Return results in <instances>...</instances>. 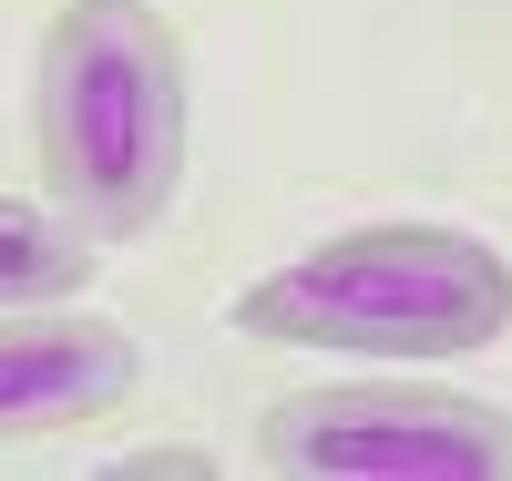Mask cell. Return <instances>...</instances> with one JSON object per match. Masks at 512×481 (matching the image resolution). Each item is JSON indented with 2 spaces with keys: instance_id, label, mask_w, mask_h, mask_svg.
Segmentation results:
<instances>
[{
  "instance_id": "6da1fadb",
  "label": "cell",
  "mask_w": 512,
  "mask_h": 481,
  "mask_svg": "<svg viewBox=\"0 0 512 481\" xmlns=\"http://www.w3.org/2000/svg\"><path fill=\"white\" fill-rule=\"evenodd\" d=\"M31 154L72 226L144 236L185 185V41L144 0H62L31 52Z\"/></svg>"
},
{
  "instance_id": "7a4b0ae2",
  "label": "cell",
  "mask_w": 512,
  "mask_h": 481,
  "mask_svg": "<svg viewBox=\"0 0 512 481\" xmlns=\"http://www.w3.org/2000/svg\"><path fill=\"white\" fill-rule=\"evenodd\" d=\"M246 338L277 348H349V359H472L512 328V256L472 226H349L277 277H256L236 308Z\"/></svg>"
},
{
  "instance_id": "3957f363",
  "label": "cell",
  "mask_w": 512,
  "mask_h": 481,
  "mask_svg": "<svg viewBox=\"0 0 512 481\" xmlns=\"http://www.w3.org/2000/svg\"><path fill=\"white\" fill-rule=\"evenodd\" d=\"M256 461L297 481H512V410L410 379L287 389L256 420Z\"/></svg>"
},
{
  "instance_id": "277c9868",
  "label": "cell",
  "mask_w": 512,
  "mask_h": 481,
  "mask_svg": "<svg viewBox=\"0 0 512 481\" xmlns=\"http://www.w3.org/2000/svg\"><path fill=\"white\" fill-rule=\"evenodd\" d=\"M144 389V348L113 318H0V441L93 430Z\"/></svg>"
},
{
  "instance_id": "5b68a950",
  "label": "cell",
  "mask_w": 512,
  "mask_h": 481,
  "mask_svg": "<svg viewBox=\"0 0 512 481\" xmlns=\"http://www.w3.org/2000/svg\"><path fill=\"white\" fill-rule=\"evenodd\" d=\"M93 226H72L62 205H21L0 195V308H52L93 277Z\"/></svg>"
},
{
  "instance_id": "8992f818",
  "label": "cell",
  "mask_w": 512,
  "mask_h": 481,
  "mask_svg": "<svg viewBox=\"0 0 512 481\" xmlns=\"http://www.w3.org/2000/svg\"><path fill=\"white\" fill-rule=\"evenodd\" d=\"M113 471H123V481H216V451H195V441H144V451H123Z\"/></svg>"
}]
</instances>
